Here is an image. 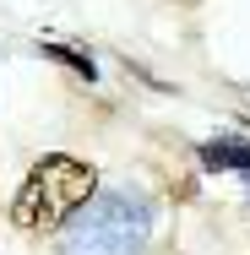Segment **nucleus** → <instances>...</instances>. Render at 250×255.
I'll list each match as a JSON object with an SVG mask.
<instances>
[{
  "mask_svg": "<svg viewBox=\"0 0 250 255\" xmlns=\"http://www.w3.org/2000/svg\"><path fill=\"white\" fill-rule=\"evenodd\" d=\"M158 228L152 196L120 185V190H93L82 212L65 223L60 255H142Z\"/></svg>",
  "mask_w": 250,
  "mask_h": 255,
  "instance_id": "f257e3e1",
  "label": "nucleus"
},
{
  "mask_svg": "<svg viewBox=\"0 0 250 255\" xmlns=\"http://www.w3.org/2000/svg\"><path fill=\"white\" fill-rule=\"evenodd\" d=\"M93 190H98V168L93 163H82L71 152H44L27 168L16 201H11V228H22V234H60L82 212V201Z\"/></svg>",
  "mask_w": 250,
  "mask_h": 255,
  "instance_id": "f03ea898",
  "label": "nucleus"
},
{
  "mask_svg": "<svg viewBox=\"0 0 250 255\" xmlns=\"http://www.w3.org/2000/svg\"><path fill=\"white\" fill-rule=\"evenodd\" d=\"M196 163L207 168V174H229V168H240L250 179V141H240V136H212V141H201L196 147Z\"/></svg>",
  "mask_w": 250,
  "mask_h": 255,
  "instance_id": "7ed1b4c3",
  "label": "nucleus"
},
{
  "mask_svg": "<svg viewBox=\"0 0 250 255\" xmlns=\"http://www.w3.org/2000/svg\"><path fill=\"white\" fill-rule=\"evenodd\" d=\"M38 54H49L54 65H71L76 76L98 82V65H93V54H82V49H65V44H38Z\"/></svg>",
  "mask_w": 250,
  "mask_h": 255,
  "instance_id": "20e7f679",
  "label": "nucleus"
}]
</instances>
